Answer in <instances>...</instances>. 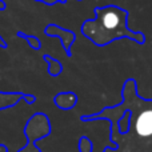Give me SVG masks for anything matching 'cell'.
Here are the masks:
<instances>
[{
    "label": "cell",
    "mask_w": 152,
    "mask_h": 152,
    "mask_svg": "<svg viewBox=\"0 0 152 152\" xmlns=\"http://www.w3.org/2000/svg\"><path fill=\"white\" fill-rule=\"evenodd\" d=\"M77 103V96L74 92H61L55 96V104L61 110H72Z\"/></svg>",
    "instance_id": "obj_4"
},
{
    "label": "cell",
    "mask_w": 152,
    "mask_h": 152,
    "mask_svg": "<svg viewBox=\"0 0 152 152\" xmlns=\"http://www.w3.org/2000/svg\"><path fill=\"white\" fill-rule=\"evenodd\" d=\"M116 123H118V132H120V135L128 134L129 129H131V111H124Z\"/></svg>",
    "instance_id": "obj_5"
},
{
    "label": "cell",
    "mask_w": 152,
    "mask_h": 152,
    "mask_svg": "<svg viewBox=\"0 0 152 152\" xmlns=\"http://www.w3.org/2000/svg\"><path fill=\"white\" fill-rule=\"evenodd\" d=\"M48 34L50 35H56V36L60 37L61 40V44H63L64 50L67 51V55L71 56V45L74 44L76 36L72 31H67V29H63V28H59V27H55V26H51L48 27Z\"/></svg>",
    "instance_id": "obj_3"
},
{
    "label": "cell",
    "mask_w": 152,
    "mask_h": 152,
    "mask_svg": "<svg viewBox=\"0 0 152 152\" xmlns=\"http://www.w3.org/2000/svg\"><path fill=\"white\" fill-rule=\"evenodd\" d=\"M95 18L88 19L81 26V34L96 47H105L120 39H131L140 45L145 44L143 32L132 31L128 27L129 12L115 4L95 7Z\"/></svg>",
    "instance_id": "obj_1"
},
{
    "label": "cell",
    "mask_w": 152,
    "mask_h": 152,
    "mask_svg": "<svg viewBox=\"0 0 152 152\" xmlns=\"http://www.w3.org/2000/svg\"><path fill=\"white\" fill-rule=\"evenodd\" d=\"M77 1H83V0H77Z\"/></svg>",
    "instance_id": "obj_8"
},
{
    "label": "cell",
    "mask_w": 152,
    "mask_h": 152,
    "mask_svg": "<svg viewBox=\"0 0 152 152\" xmlns=\"http://www.w3.org/2000/svg\"><path fill=\"white\" fill-rule=\"evenodd\" d=\"M134 103L137 112L135 118V131L140 137L152 136V99H143L137 89L134 92Z\"/></svg>",
    "instance_id": "obj_2"
},
{
    "label": "cell",
    "mask_w": 152,
    "mask_h": 152,
    "mask_svg": "<svg viewBox=\"0 0 152 152\" xmlns=\"http://www.w3.org/2000/svg\"><path fill=\"white\" fill-rule=\"evenodd\" d=\"M92 150H94V144L89 137L81 136L79 140V152H92Z\"/></svg>",
    "instance_id": "obj_6"
},
{
    "label": "cell",
    "mask_w": 152,
    "mask_h": 152,
    "mask_svg": "<svg viewBox=\"0 0 152 152\" xmlns=\"http://www.w3.org/2000/svg\"><path fill=\"white\" fill-rule=\"evenodd\" d=\"M48 60H50V74L52 76H58L61 72V64L58 60H53L50 58H48Z\"/></svg>",
    "instance_id": "obj_7"
}]
</instances>
